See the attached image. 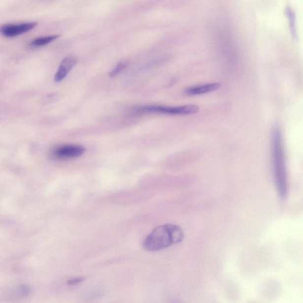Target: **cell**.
<instances>
[{"label": "cell", "instance_id": "6", "mask_svg": "<svg viewBox=\"0 0 303 303\" xmlns=\"http://www.w3.org/2000/svg\"><path fill=\"white\" fill-rule=\"evenodd\" d=\"M77 63L78 59L74 56H69L64 59L55 75V81L60 82L63 81Z\"/></svg>", "mask_w": 303, "mask_h": 303}, {"label": "cell", "instance_id": "2", "mask_svg": "<svg viewBox=\"0 0 303 303\" xmlns=\"http://www.w3.org/2000/svg\"><path fill=\"white\" fill-rule=\"evenodd\" d=\"M183 231L179 226L167 224L158 226L143 241L144 249L149 252L160 251L184 239Z\"/></svg>", "mask_w": 303, "mask_h": 303}, {"label": "cell", "instance_id": "9", "mask_svg": "<svg viewBox=\"0 0 303 303\" xmlns=\"http://www.w3.org/2000/svg\"><path fill=\"white\" fill-rule=\"evenodd\" d=\"M58 35H52V36L41 37L37 38L32 41L31 45L34 47H39L48 45V44L54 42V41L58 39Z\"/></svg>", "mask_w": 303, "mask_h": 303}, {"label": "cell", "instance_id": "8", "mask_svg": "<svg viewBox=\"0 0 303 303\" xmlns=\"http://www.w3.org/2000/svg\"><path fill=\"white\" fill-rule=\"evenodd\" d=\"M285 13H286L288 22H289L291 34H292L294 39H297L298 36H297L295 12H294L292 8L287 6L285 8Z\"/></svg>", "mask_w": 303, "mask_h": 303}, {"label": "cell", "instance_id": "3", "mask_svg": "<svg viewBox=\"0 0 303 303\" xmlns=\"http://www.w3.org/2000/svg\"><path fill=\"white\" fill-rule=\"evenodd\" d=\"M199 107L196 105H184L180 106H166V105H147L137 107L136 113H161L169 115H189L198 112Z\"/></svg>", "mask_w": 303, "mask_h": 303}, {"label": "cell", "instance_id": "4", "mask_svg": "<svg viewBox=\"0 0 303 303\" xmlns=\"http://www.w3.org/2000/svg\"><path fill=\"white\" fill-rule=\"evenodd\" d=\"M83 146L77 145H64L56 147L51 152V157L54 160H67L80 157L84 154Z\"/></svg>", "mask_w": 303, "mask_h": 303}, {"label": "cell", "instance_id": "12", "mask_svg": "<svg viewBox=\"0 0 303 303\" xmlns=\"http://www.w3.org/2000/svg\"><path fill=\"white\" fill-rule=\"evenodd\" d=\"M176 303V302H173V303Z\"/></svg>", "mask_w": 303, "mask_h": 303}, {"label": "cell", "instance_id": "7", "mask_svg": "<svg viewBox=\"0 0 303 303\" xmlns=\"http://www.w3.org/2000/svg\"><path fill=\"white\" fill-rule=\"evenodd\" d=\"M221 87V84L219 82H211L202 85H195L186 88L184 90L185 95L193 96L200 95V94L212 92L216 91Z\"/></svg>", "mask_w": 303, "mask_h": 303}, {"label": "cell", "instance_id": "11", "mask_svg": "<svg viewBox=\"0 0 303 303\" xmlns=\"http://www.w3.org/2000/svg\"><path fill=\"white\" fill-rule=\"evenodd\" d=\"M84 280V278L83 277L73 278L69 279V280L67 281V284H68L69 285H72V286H73V285H76L80 284L81 282H82Z\"/></svg>", "mask_w": 303, "mask_h": 303}, {"label": "cell", "instance_id": "5", "mask_svg": "<svg viewBox=\"0 0 303 303\" xmlns=\"http://www.w3.org/2000/svg\"><path fill=\"white\" fill-rule=\"evenodd\" d=\"M37 25L36 22L20 23L17 25H5L0 28V33L5 37H16L33 30Z\"/></svg>", "mask_w": 303, "mask_h": 303}, {"label": "cell", "instance_id": "1", "mask_svg": "<svg viewBox=\"0 0 303 303\" xmlns=\"http://www.w3.org/2000/svg\"><path fill=\"white\" fill-rule=\"evenodd\" d=\"M271 149L273 178L279 196L284 199L288 193V179L283 138L278 125L272 129Z\"/></svg>", "mask_w": 303, "mask_h": 303}, {"label": "cell", "instance_id": "10", "mask_svg": "<svg viewBox=\"0 0 303 303\" xmlns=\"http://www.w3.org/2000/svg\"><path fill=\"white\" fill-rule=\"evenodd\" d=\"M128 66V63L126 61L120 62L117 66L114 67V69L111 70L110 73V77H114L119 73L121 72L123 70H124L126 67Z\"/></svg>", "mask_w": 303, "mask_h": 303}]
</instances>
